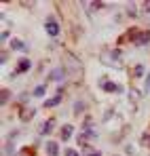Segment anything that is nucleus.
<instances>
[{
	"mask_svg": "<svg viewBox=\"0 0 150 156\" xmlns=\"http://www.w3.org/2000/svg\"><path fill=\"white\" fill-rule=\"evenodd\" d=\"M64 61H66V70H68V74L72 76V80H80V78H82V66H80V61L76 59L72 53H66Z\"/></svg>",
	"mask_w": 150,
	"mask_h": 156,
	"instance_id": "nucleus-1",
	"label": "nucleus"
},
{
	"mask_svg": "<svg viewBox=\"0 0 150 156\" xmlns=\"http://www.w3.org/2000/svg\"><path fill=\"white\" fill-rule=\"evenodd\" d=\"M101 61H104V63H110L112 68H123V55H121L119 49L104 51L101 53Z\"/></svg>",
	"mask_w": 150,
	"mask_h": 156,
	"instance_id": "nucleus-2",
	"label": "nucleus"
},
{
	"mask_svg": "<svg viewBox=\"0 0 150 156\" xmlns=\"http://www.w3.org/2000/svg\"><path fill=\"white\" fill-rule=\"evenodd\" d=\"M45 30H47V34L49 36H59V23L55 21V17H47V21H45Z\"/></svg>",
	"mask_w": 150,
	"mask_h": 156,
	"instance_id": "nucleus-3",
	"label": "nucleus"
},
{
	"mask_svg": "<svg viewBox=\"0 0 150 156\" xmlns=\"http://www.w3.org/2000/svg\"><path fill=\"white\" fill-rule=\"evenodd\" d=\"M100 89L101 91H108V93H114V91H121L112 80H108V78H100Z\"/></svg>",
	"mask_w": 150,
	"mask_h": 156,
	"instance_id": "nucleus-4",
	"label": "nucleus"
},
{
	"mask_svg": "<svg viewBox=\"0 0 150 156\" xmlns=\"http://www.w3.org/2000/svg\"><path fill=\"white\" fill-rule=\"evenodd\" d=\"M45 150H47V156H57L59 154V146H57L55 141H47Z\"/></svg>",
	"mask_w": 150,
	"mask_h": 156,
	"instance_id": "nucleus-5",
	"label": "nucleus"
},
{
	"mask_svg": "<svg viewBox=\"0 0 150 156\" xmlns=\"http://www.w3.org/2000/svg\"><path fill=\"white\" fill-rule=\"evenodd\" d=\"M150 42V32H140L135 38V44H148Z\"/></svg>",
	"mask_w": 150,
	"mask_h": 156,
	"instance_id": "nucleus-6",
	"label": "nucleus"
},
{
	"mask_svg": "<svg viewBox=\"0 0 150 156\" xmlns=\"http://www.w3.org/2000/svg\"><path fill=\"white\" fill-rule=\"evenodd\" d=\"M53 125H55V118H49L47 122H42V127H40V133H42V135H49L51 129H53Z\"/></svg>",
	"mask_w": 150,
	"mask_h": 156,
	"instance_id": "nucleus-7",
	"label": "nucleus"
},
{
	"mask_svg": "<svg viewBox=\"0 0 150 156\" xmlns=\"http://www.w3.org/2000/svg\"><path fill=\"white\" fill-rule=\"evenodd\" d=\"M74 133V129H72V125H64L61 127V139H70V135Z\"/></svg>",
	"mask_w": 150,
	"mask_h": 156,
	"instance_id": "nucleus-8",
	"label": "nucleus"
},
{
	"mask_svg": "<svg viewBox=\"0 0 150 156\" xmlns=\"http://www.w3.org/2000/svg\"><path fill=\"white\" fill-rule=\"evenodd\" d=\"M11 47H13L15 51H25V42H21L19 38H13V40H11Z\"/></svg>",
	"mask_w": 150,
	"mask_h": 156,
	"instance_id": "nucleus-9",
	"label": "nucleus"
},
{
	"mask_svg": "<svg viewBox=\"0 0 150 156\" xmlns=\"http://www.w3.org/2000/svg\"><path fill=\"white\" fill-rule=\"evenodd\" d=\"M51 80H61V78H64V68H55V70H53V72H51Z\"/></svg>",
	"mask_w": 150,
	"mask_h": 156,
	"instance_id": "nucleus-10",
	"label": "nucleus"
},
{
	"mask_svg": "<svg viewBox=\"0 0 150 156\" xmlns=\"http://www.w3.org/2000/svg\"><path fill=\"white\" fill-rule=\"evenodd\" d=\"M30 66H32V63H30V59H21V61H19V66H17V72H27V70H30Z\"/></svg>",
	"mask_w": 150,
	"mask_h": 156,
	"instance_id": "nucleus-11",
	"label": "nucleus"
},
{
	"mask_svg": "<svg viewBox=\"0 0 150 156\" xmlns=\"http://www.w3.org/2000/svg\"><path fill=\"white\" fill-rule=\"evenodd\" d=\"M61 101V95H55L53 99H49V101H45V108H53V105H57Z\"/></svg>",
	"mask_w": 150,
	"mask_h": 156,
	"instance_id": "nucleus-12",
	"label": "nucleus"
},
{
	"mask_svg": "<svg viewBox=\"0 0 150 156\" xmlns=\"http://www.w3.org/2000/svg\"><path fill=\"white\" fill-rule=\"evenodd\" d=\"M127 11H129V17H137V11H135V4L133 2L127 4Z\"/></svg>",
	"mask_w": 150,
	"mask_h": 156,
	"instance_id": "nucleus-13",
	"label": "nucleus"
},
{
	"mask_svg": "<svg viewBox=\"0 0 150 156\" xmlns=\"http://www.w3.org/2000/svg\"><path fill=\"white\" fill-rule=\"evenodd\" d=\"M42 95H45V84H40V87L34 89V97H42Z\"/></svg>",
	"mask_w": 150,
	"mask_h": 156,
	"instance_id": "nucleus-14",
	"label": "nucleus"
},
{
	"mask_svg": "<svg viewBox=\"0 0 150 156\" xmlns=\"http://www.w3.org/2000/svg\"><path fill=\"white\" fill-rule=\"evenodd\" d=\"M9 97H11V91H6V89H4V91L0 93V101H2V104H6V101H9Z\"/></svg>",
	"mask_w": 150,
	"mask_h": 156,
	"instance_id": "nucleus-15",
	"label": "nucleus"
},
{
	"mask_svg": "<svg viewBox=\"0 0 150 156\" xmlns=\"http://www.w3.org/2000/svg\"><path fill=\"white\" fill-rule=\"evenodd\" d=\"M82 108H85L82 101H76V104H74V112H76V114H80V112H82Z\"/></svg>",
	"mask_w": 150,
	"mask_h": 156,
	"instance_id": "nucleus-16",
	"label": "nucleus"
},
{
	"mask_svg": "<svg viewBox=\"0 0 150 156\" xmlns=\"http://www.w3.org/2000/svg\"><path fill=\"white\" fill-rule=\"evenodd\" d=\"M142 74H144V66H137L135 68V76H142Z\"/></svg>",
	"mask_w": 150,
	"mask_h": 156,
	"instance_id": "nucleus-17",
	"label": "nucleus"
},
{
	"mask_svg": "<svg viewBox=\"0 0 150 156\" xmlns=\"http://www.w3.org/2000/svg\"><path fill=\"white\" fill-rule=\"evenodd\" d=\"M32 114H34V110H27V112L24 114V120H30V118H32Z\"/></svg>",
	"mask_w": 150,
	"mask_h": 156,
	"instance_id": "nucleus-18",
	"label": "nucleus"
},
{
	"mask_svg": "<svg viewBox=\"0 0 150 156\" xmlns=\"http://www.w3.org/2000/svg\"><path fill=\"white\" fill-rule=\"evenodd\" d=\"M142 11H144V13H150V2H144V4H142Z\"/></svg>",
	"mask_w": 150,
	"mask_h": 156,
	"instance_id": "nucleus-19",
	"label": "nucleus"
},
{
	"mask_svg": "<svg viewBox=\"0 0 150 156\" xmlns=\"http://www.w3.org/2000/svg\"><path fill=\"white\" fill-rule=\"evenodd\" d=\"M66 156H78V152H76V150H72V148H70V150H66Z\"/></svg>",
	"mask_w": 150,
	"mask_h": 156,
	"instance_id": "nucleus-20",
	"label": "nucleus"
},
{
	"mask_svg": "<svg viewBox=\"0 0 150 156\" xmlns=\"http://www.w3.org/2000/svg\"><path fill=\"white\" fill-rule=\"evenodd\" d=\"M91 156H100V154H91Z\"/></svg>",
	"mask_w": 150,
	"mask_h": 156,
	"instance_id": "nucleus-21",
	"label": "nucleus"
}]
</instances>
